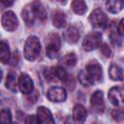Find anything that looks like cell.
<instances>
[{"instance_id":"1","label":"cell","mask_w":124,"mask_h":124,"mask_svg":"<svg viewBox=\"0 0 124 124\" xmlns=\"http://www.w3.org/2000/svg\"><path fill=\"white\" fill-rule=\"evenodd\" d=\"M103 71L102 67L96 61H92L85 67V70H82L78 74V81L83 86H91L96 82H99L102 79Z\"/></svg>"},{"instance_id":"2","label":"cell","mask_w":124,"mask_h":124,"mask_svg":"<svg viewBox=\"0 0 124 124\" xmlns=\"http://www.w3.org/2000/svg\"><path fill=\"white\" fill-rule=\"evenodd\" d=\"M41 52V43L36 36L27 38L24 45V57L28 61H34L38 58Z\"/></svg>"},{"instance_id":"3","label":"cell","mask_w":124,"mask_h":124,"mask_svg":"<svg viewBox=\"0 0 124 124\" xmlns=\"http://www.w3.org/2000/svg\"><path fill=\"white\" fill-rule=\"evenodd\" d=\"M60 46H61V39L59 35L56 33L49 34L46 39V52L47 57L51 59L55 58L60 49Z\"/></svg>"},{"instance_id":"4","label":"cell","mask_w":124,"mask_h":124,"mask_svg":"<svg viewBox=\"0 0 124 124\" xmlns=\"http://www.w3.org/2000/svg\"><path fill=\"white\" fill-rule=\"evenodd\" d=\"M102 42V35L99 32H91L87 34L82 41V47L86 51H91L100 46Z\"/></svg>"},{"instance_id":"5","label":"cell","mask_w":124,"mask_h":124,"mask_svg":"<svg viewBox=\"0 0 124 124\" xmlns=\"http://www.w3.org/2000/svg\"><path fill=\"white\" fill-rule=\"evenodd\" d=\"M1 23H2L3 28L6 31L13 32L16 29V27L18 25V20H17V17L14 12L7 11L2 15Z\"/></svg>"},{"instance_id":"6","label":"cell","mask_w":124,"mask_h":124,"mask_svg":"<svg viewBox=\"0 0 124 124\" xmlns=\"http://www.w3.org/2000/svg\"><path fill=\"white\" fill-rule=\"evenodd\" d=\"M88 20H89V23L91 24V26L96 27V28H102L107 24L108 17L101 9H95L90 14Z\"/></svg>"},{"instance_id":"7","label":"cell","mask_w":124,"mask_h":124,"mask_svg":"<svg viewBox=\"0 0 124 124\" xmlns=\"http://www.w3.org/2000/svg\"><path fill=\"white\" fill-rule=\"evenodd\" d=\"M90 106L96 113H103L105 110L104 95L101 90H96L90 97Z\"/></svg>"},{"instance_id":"8","label":"cell","mask_w":124,"mask_h":124,"mask_svg":"<svg viewBox=\"0 0 124 124\" xmlns=\"http://www.w3.org/2000/svg\"><path fill=\"white\" fill-rule=\"evenodd\" d=\"M46 97L50 102L54 103H60L64 102L67 98V92L65 88L60 86H53L50 87L46 93Z\"/></svg>"},{"instance_id":"9","label":"cell","mask_w":124,"mask_h":124,"mask_svg":"<svg viewBox=\"0 0 124 124\" xmlns=\"http://www.w3.org/2000/svg\"><path fill=\"white\" fill-rule=\"evenodd\" d=\"M18 88L21 91V93L28 95L33 92L34 84L32 78L25 73L21 74L18 78Z\"/></svg>"},{"instance_id":"10","label":"cell","mask_w":124,"mask_h":124,"mask_svg":"<svg viewBox=\"0 0 124 124\" xmlns=\"http://www.w3.org/2000/svg\"><path fill=\"white\" fill-rule=\"evenodd\" d=\"M108 100L114 106H118L120 102L124 103V86L111 87L108 94Z\"/></svg>"},{"instance_id":"11","label":"cell","mask_w":124,"mask_h":124,"mask_svg":"<svg viewBox=\"0 0 124 124\" xmlns=\"http://www.w3.org/2000/svg\"><path fill=\"white\" fill-rule=\"evenodd\" d=\"M37 117L39 124H54L51 111L46 107H39L37 109Z\"/></svg>"},{"instance_id":"12","label":"cell","mask_w":124,"mask_h":124,"mask_svg":"<svg viewBox=\"0 0 124 124\" xmlns=\"http://www.w3.org/2000/svg\"><path fill=\"white\" fill-rule=\"evenodd\" d=\"M86 117H87V111L85 108L80 104L76 105L73 108V120L75 124H84Z\"/></svg>"},{"instance_id":"13","label":"cell","mask_w":124,"mask_h":124,"mask_svg":"<svg viewBox=\"0 0 124 124\" xmlns=\"http://www.w3.org/2000/svg\"><path fill=\"white\" fill-rule=\"evenodd\" d=\"M21 16H22V19L24 20V22L26 23V25H28V26L33 25V23L37 17H36V13H35V10H34L32 3L26 5L22 9Z\"/></svg>"},{"instance_id":"14","label":"cell","mask_w":124,"mask_h":124,"mask_svg":"<svg viewBox=\"0 0 124 124\" xmlns=\"http://www.w3.org/2000/svg\"><path fill=\"white\" fill-rule=\"evenodd\" d=\"M64 39L70 44H76L79 39V31L76 26H70L64 33Z\"/></svg>"},{"instance_id":"15","label":"cell","mask_w":124,"mask_h":124,"mask_svg":"<svg viewBox=\"0 0 124 124\" xmlns=\"http://www.w3.org/2000/svg\"><path fill=\"white\" fill-rule=\"evenodd\" d=\"M108 76L112 80L119 81L123 79V70L117 64H110L108 68Z\"/></svg>"},{"instance_id":"16","label":"cell","mask_w":124,"mask_h":124,"mask_svg":"<svg viewBox=\"0 0 124 124\" xmlns=\"http://www.w3.org/2000/svg\"><path fill=\"white\" fill-rule=\"evenodd\" d=\"M52 24L57 28H62L66 25V16L62 11L56 10L52 13Z\"/></svg>"},{"instance_id":"17","label":"cell","mask_w":124,"mask_h":124,"mask_svg":"<svg viewBox=\"0 0 124 124\" xmlns=\"http://www.w3.org/2000/svg\"><path fill=\"white\" fill-rule=\"evenodd\" d=\"M107 10L111 14H117L124 8V1L122 0H108L106 2Z\"/></svg>"},{"instance_id":"18","label":"cell","mask_w":124,"mask_h":124,"mask_svg":"<svg viewBox=\"0 0 124 124\" xmlns=\"http://www.w3.org/2000/svg\"><path fill=\"white\" fill-rule=\"evenodd\" d=\"M72 10L75 14L77 15H79V16H82L86 13L87 11V5L84 1H81V0H75L72 2Z\"/></svg>"},{"instance_id":"19","label":"cell","mask_w":124,"mask_h":124,"mask_svg":"<svg viewBox=\"0 0 124 124\" xmlns=\"http://www.w3.org/2000/svg\"><path fill=\"white\" fill-rule=\"evenodd\" d=\"M32 5H33L35 13H36V17L41 21L45 20L46 18V11L45 7L42 5V3L39 1H34V2H32Z\"/></svg>"},{"instance_id":"20","label":"cell","mask_w":124,"mask_h":124,"mask_svg":"<svg viewBox=\"0 0 124 124\" xmlns=\"http://www.w3.org/2000/svg\"><path fill=\"white\" fill-rule=\"evenodd\" d=\"M11 59V53L9 49V46L5 42H1L0 44V60L3 64H6Z\"/></svg>"},{"instance_id":"21","label":"cell","mask_w":124,"mask_h":124,"mask_svg":"<svg viewBox=\"0 0 124 124\" xmlns=\"http://www.w3.org/2000/svg\"><path fill=\"white\" fill-rule=\"evenodd\" d=\"M5 84H6V87H7L9 90L14 91V92L16 91V86H18V84L16 83V76H15L13 73H10V74L7 75Z\"/></svg>"},{"instance_id":"22","label":"cell","mask_w":124,"mask_h":124,"mask_svg":"<svg viewBox=\"0 0 124 124\" xmlns=\"http://www.w3.org/2000/svg\"><path fill=\"white\" fill-rule=\"evenodd\" d=\"M0 119H1V124H11L12 120V113L9 108H2L1 109V114H0Z\"/></svg>"},{"instance_id":"23","label":"cell","mask_w":124,"mask_h":124,"mask_svg":"<svg viewBox=\"0 0 124 124\" xmlns=\"http://www.w3.org/2000/svg\"><path fill=\"white\" fill-rule=\"evenodd\" d=\"M63 61L68 67H74L76 65V63H77V56H76V54L74 52L68 53V54H66L64 56Z\"/></svg>"},{"instance_id":"24","label":"cell","mask_w":124,"mask_h":124,"mask_svg":"<svg viewBox=\"0 0 124 124\" xmlns=\"http://www.w3.org/2000/svg\"><path fill=\"white\" fill-rule=\"evenodd\" d=\"M110 116L112 117L113 120H115L117 122H120L124 119V110L121 109V108H114V109L111 110Z\"/></svg>"},{"instance_id":"25","label":"cell","mask_w":124,"mask_h":124,"mask_svg":"<svg viewBox=\"0 0 124 124\" xmlns=\"http://www.w3.org/2000/svg\"><path fill=\"white\" fill-rule=\"evenodd\" d=\"M55 72H56V78H58L63 82H65L67 80V78H69V75L67 74L66 70L64 68H62L61 66L55 67Z\"/></svg>"},{"instance_id":"26","label":"cell","mask_w":124,"mask_h":124,"mask_svg":"<svg viewBox=\"0 0 124 124\" xmlns=\"http://www.w3.org/2000/svg\"><path fill=\"white\" fill-rule=\"evenodd\" d=\"M44 76L47 80H52L54 79V78L56 77V72H55V68L51 67V68H46L44 71Z\"/></svg>"},{"instance_id":"27","label":"cell","mask_w":124,"mask_h":124,"mask_svg":"<svg viewBox=\"0 0 124 124\" xmlns=\"http://www.w3.org/2000/svg\"><path fill=\"white\" fill-rule=\"evenodd\" d=\"M109 39H110V42L112 45L114 46H119L122 42L121 38H120V35L118 34V32H111L109 34Z\"/></svg>"},{"instance_id":"28","label":"cell","mask_w":124,"mask_h":124,"mask_svg":"<svg viewBox=\"0 0 124 124\" xmlns=\"http://www.w3.org/2000/svg\"><path fill=\"white\" fill-rule=\"evenodd\" d=\"M25 124H39L38 117L36 115H28L25 118Z\"/></svg>"},{"instance_id":"29","label":"cell","mask_w":124,"mask_h":124,"mask_svg":"<svg viewBox=\"0 0 124 124\" xmlns=\"http://www.w3.org/2000/svg\"><path fill=\"white\" fill-rule=\"evenodd\" d=\"M101 51H102V53H103L106 57H109L110 54H111V49L109 48V46H108L107 44H104V45L101 46Z\"/></svg>"},{"instance_id":"30","label":"cell","mask_w":124,"mask_h":124,"mask_svg":"<svg viewBox=\"0 0 124 124\" xmlns=\"http://www.w3.org/2000/svg\"><path fill=\"white\" fill-rule=\"evenodd\" d=\"M117 32L120 36H124V18H122L117 26Z\"/></svg>"},{"instance_id":"31","label":"cell","mask_w":124,"mask_h":124,"mask_svg":"<svg viewBox=\"0 0 124 124\" xmlns=\"http://www.w3.org/2000/svg\"><path fill=\"white\" fill-rule=\"evenodd\" d=\"M17 61H18V55H17V53H14L13 55H12V58L10 59V64L12 65V66H16V64H17Z\"/></svg>"},{"instance_id":"32","label":"cell","mask_w":124,"mask_h":124,"mask_svg":"<svg viewBox=\"0 0 124 124\" xmlns=\"http://www.w3.org/2000/svg\"><path fill=\"white\" fill-rule=\"evenodd\" d=\"M1 3L4 5V6H12L14 4L13 1H5V0H1Z\"/></svg>"},{"instance_id":"33","label":"cell","mask_w":124,"mask_h":124,"mask_svg":"<svg viewBox=\"0 0 124 124\" xmlns=\"http://www.w3.org/2000/svg\"><path fill=\"white\" fill-rule=\"evenodd\" d=\"M11 124H18V123H16V122H13V123H11Z\"/></svg>"}]
</instances>
